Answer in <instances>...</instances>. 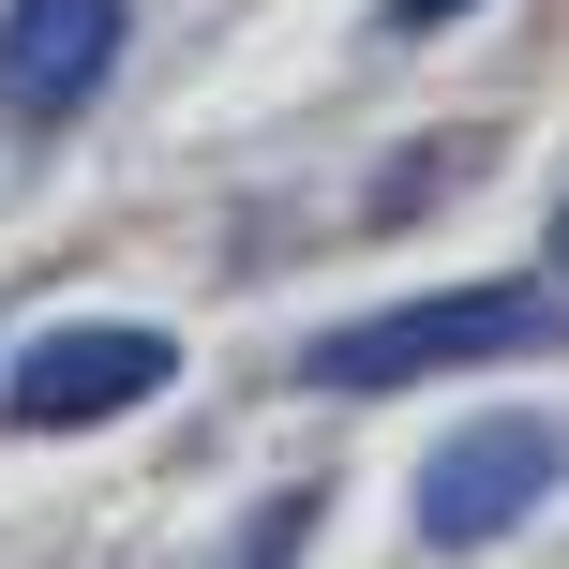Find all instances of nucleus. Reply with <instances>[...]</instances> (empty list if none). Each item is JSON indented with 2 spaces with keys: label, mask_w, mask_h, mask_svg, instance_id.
<instances>
[{
  "label": "nucleus",
  "mask_w": 569,
  "mask_h": 569,
  "mask_svg": "<svg viewBox=\"0 0 569 569\" xmlns=\"http://www.w3.org/2000/svg\"><path fill=\"white\" fill-rule=\"evenodd\" d=\"M465 0H375V30H390V46H420V30H450Z\"/></svg>",
  "instance_id": "nucleus-6"
},
{
  "label": "nucleus",
  "mask_w": 569,
  "mask_h": 569,
  "mask_svg": "<svg viewBox=\"0 0 569 569\" xmlns=\"http://www.w3.org/2000/svg\"><path fill=\"white\" fill-rule=\"evenodd\" d=\"M555 480H569V435H555V420H465L450 450H420L405 525H420L435 555H480V540H510Z\"/></svg>",
  "instance_id": "nucleus-2"
},
{
  "label": "nucleus",
  "mask_w": 569,
  "mask_h": 569,
  "mask_svg": "<svg viewBox=\"0 0 569 569\" xmlns=\"http://www.w3.org/2000/svg\"><path fill=\"white\" fill-rule=\"evenodd\" d=\"M300 540H315V495H270V510L240 525V569H284V555H300Z\"/></svg>",
  "instance_id": "nucleus-5"
},
{
  "label": "nucleus",
  "mask_w": 569,
  "mask_h": 569,
  "mask_svg": "<svg viewBox=\"0 0 569 569\" xmlns=\"http://www.w3.org/2000/svg\"><path fill=\"white\" fill-rule=\"evenodd\" d=\"M555 256H569V210H555Z\"/></svg>",
  "instance_id": "nucleus-7"
},
{
  "label": "nucleus",
  "mask_w": 569,
  "mask_h": 569,
  "mask_svg": "<svg viewBox=\"0 0 569 569\" xmlns=\"http://www.w3.org/2000/svg\"><path fill=\"white\" fill-rule=\"evenodd\" d=\"M525 345H569V300H540V284H450V300H390V315L315 330L300 375H315V390H405V375L525 360Z\"/></svg>",
  "instance_id": "nucleus-1"
},
{
  "label": "nucleus",
  "mask_w": 569,
  "mask_h": 569,
  "mask_svg": "<svg viewBox=\"0 0 569 569\" xmlns=\"http://www.w3.org/2000/svg\"><path fill=\"white\" fill-rule=\"evenodd\" d=\"M120 0H0V106L16 120H76L120 76Z\"/></svg>",
  "instance_id": "nucleus-4"
},
{
  "label": "nucleus",
  "mask_w": 569,
  "mask_h": 569,
  "mask_svg": "<svg viewBox=\"0 0 569 569\" xmlns=\"http://www.w3.org/2000/svg\"><path fill=\"white\" fill-rule=\"evenodd\" d=\"M180 375V345L166 330H46L16 360V390H0V420H30V435H76V420H120V405H150Z\"/></svg>",
  "instance_id": "nucleus-3"
}]
</instances>
